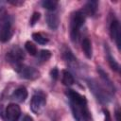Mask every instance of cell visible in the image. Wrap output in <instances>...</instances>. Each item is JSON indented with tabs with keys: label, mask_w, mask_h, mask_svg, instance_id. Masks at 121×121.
<instances>
[{
	"label": "cell",
	"mask_w": 121,
	"mask_h": 121,
	"mask_svg": "<svg viewBox=\"0 0 121 121\" xmlns=\"http://www.w3.org/2000/svg\"><path fill=\"white\" fill-rule=\"evenodd\" d=\"M66 95L69 98L74 118L77 121H91V114L87 106L86 97L72 89L66 91Z\"/></svg>",
	"instance_id": "obj_1"
},
{
	"label": "cell",
	"mask_w": 121,
	"mask_h": 121,
	"mask_svg": "<svg viewBox=\"0 0 121 121\" xmlns=\"http://www.w3.org/2000/svg\"><path fill=\"white\" fill-rule=\"evenodd\" d=\"M13 35V23L12 18L9 11L0 7V42L6 43Z\"/></svg>",
	"instance_id": "obj_2"
},
{
	"label": "cell",
	"mask_w": 121,
	"mask_h": 121,
	"mask_svg": "<svg viewBox=\"0 0 121 121\" xmlns=\"http://www.w3.org/2000/svg\"><path fill=\"white\" fill-rule=\"evenodd\" d=\"M86 20V15L82 11V9L75 11L70 20V37L73 43H78L80 38L81 27L83 26Z\"/></svg>",
	"instance_id": "obj_3"
},
{
	"label": "cell",
	"mask_w": 121,
	"mask_h": 121,
	"mask_svg": "<svg viewBox=\"0 0 121 121\" xmlns=\"http://www.w3.org/2000/svg\"><path fill=\"white\" fill-rule=\"evenodd\" d=\"M87 85L89 86L91 92L95 96V98L101 104H108L111 101V99H112L111 94L107 91V89L102 87L95 79H94V78L87 79Z\"/></svg>",
	"instance_id": "obj_4"
},
{
	"label": "cell",
	"mask_w": 121,
	"mask_h": 121,
	"mask_svg": "<svg viewBox=\"0 0 121 121\" xmlns=\"http://www.w3.org/2000/svg\"><path fill=\"white\" fill-rule=\"evenodd\" d=\"M25 59V54L24 51L17 45L12 46L9 48V50L6 54V60L13 67V69L17 72L21 66L23 65L22 61Z\"/></svg>",
	"instance_id": "obj_5"
},
{
	"label": "cell",
	"mask_w": 121,
	"mask_h": 121,
	"mask_svg": "<svg viewBox=\"0 0 121 121\" xmlns=\"http://www.w3.org/2000/svg\"><path fill=\"white\" fill-rule=\"evenodd\" d=\"M46 96L42 91H36L30 100V109L35 114H41L45 108Z\"/></svg>",
	"instance_id": "obj_6"
},
{
	"label": "cell",
	"mask_w": 121,
	"mask_h": 121,
	"mask_svg": "<svg viewBox=\"0 0 121 121\" xmlns=\"http://www.w3.org/2000/svg\"><path fill=\"white\" fill-rule=\"evenodd\" d=\"M17 73L20 75L21 78H26V79H30V80L36 79L40 77V72L37 69H35L34 67H31V66L24 65V64L17 71Z\"/></svg>",
	"instance_id": "obj_7"
},
{
	"label": "cell",
	"mask_w": 121,
	"mask_h": 121,
	"mask_svg": "<svg viewBox=\"0 0 121 121\" xmlns=\"http://www.w3.org/2000/svg\"><path fill=\"white\" fill-rule=\"evenodd\" d=\"M110 35L114 40L118 49H120V24L115 17L112 18L110 24Z\"/></svg>",
	"instance_id": "obj_8"
},
{
	"label": "cell",
	"mask_w": 121,
	"mask_h": 121,
	"mask_svg": "<svg viewBox=\"0 0 121 121\" xmlns=\"http://www.w3.org/2000/svg\"><path fill=\"white\" fill-rule=\"evenodd\" d=\"M5 114L8 121H17L21 114V109L17 104L10 103L6 107Z\"/></svg>",
	"instance_id": "obj_9"
},
{
	"label": "cell",
	"mask_w": 121,
	"mask_h": 121,
	"mask_svg": "<svg viewBox=\"0 0 121 121\" xmlns=\"http://www.w3.org/2000/svg\"><path fill=\"white\" fill-rule=\"evenodd\" d=\"M97 72H98V75H99L101 80L104 82V84L106 86V89L108 91H110L112 94H114L115 93V86H114L113 82L112 81V79L109 78L108 74L100 67H97Z\"/></svg>",
	"instance_id": "obj_10"
},
{
	"label": "cell",
	"mask_w": 121,
	"mask_h": 121,
	"mask_svg": "<svg viewBox=\"0 0 121 121\" xmlns=\"http://www.w3.org/2000/svg\"><path fill=\"white\" fill-rule=\"evenodd\" d=\"M27 90L24 86H20L17 89H15L11 95V98L17 102H24L27 97Z\"/></svg>",
	"instance_id": "obj_11"
},
{
	"label": "cell",
	"mask_w": 121,
	"mask_h": 121,
	"mask_svg": "<svg viewBox=\"0 0 121 121\" xmlns=\"http://www.w3.org/2000/svg\"><path fill=\"white\" fill-rule=\"evenodd\" d=\"M97 7H98V2H96V1H88L85 4L84 8L82 9V11L86 15V17L87 16H94L96 13Z\"/></svg>",
	"instance_id": "obj_12"
},
{
	"label": "cell",
	"mask_w": 121,
	"mask_h": 121,
	"mask_svg": "<svg viewBox=\"0 0 121 121\" xmlns=\"http://www.w3.org/2000/svg\"><path fill=\"white\" fill-rule=\"evenodd\" d=\"M46 23H47V26H49V28H51L53 30L57 29L59 26V24H60L58 14L54 13V12H48L46 14Z\"/></svg>",
	"instance_id": "obj_13"
},
{
	"label": "cell",
	"mask_w": 121,
	"mask_h": 121,
	"mask_svg": "<svg viewBox=\"0 0 121 121\" xmlns=\"http://www.w3.org/2000/svg\"><path fill=\"white\" fill-rule=\"evenodd\" d=\"M81 48L86 58L91 59L93 56V48H92V43L89 40V38H83L81 42Z\"/></svg>",
	"instance_id": "obj_14"
},
{
	"label": "cell",
	"mask_w": 121,
	"mask_h": 121,
	"mask_svg": "<svg viewBox=\"0 0 121 121\" xmlns=\"http://www.w3.org/2000/svg\"><path fill=\"white\" fill-rule=\"evenodd\" d=\"M105 51H106V56H107V60H108V62H109L110 67L113 71L118 72L119 71V63L115 60V59L111 54V51H110V48H109L108 44H105Z\"/></svg>",
	"instance_id": "obj_15"
},
{
	"label": "cell",
	"mask_w": 121,
	"mask_h": 121,
	"mask_svg": "<svg viewBox=\"0 0 121 121\" xmlns=\"http://www.w3.org/2000/svg\"><path fill=\"white\" fill-rule=\"evenodd\" d=\"M74 81H75L74 77L69 71H67V70H62L61 71V82L64 85L70 86L74 83Z\"/></svg>",
	"instance_id": "obj_16"
},
{
	"label": "cell",
	"mask_w": 121,
	"mask_h": 121,
	"mask_svg": "<svg viewBox=\"0 0 121 121\" xmlns=\"http://www.w3.org/2000/svg\"><path fill=\"white\" fill-rule=\"evenodd\" d=\"M62 56H63L64 60H66L69 64H72V63H76V62H77V59L75 58V56L73 55V53H72L68 48H65V49L63 50Z\"/></svg>",
	"instance_id": "obj_17"
},
{
	"label": "cell",
	"mask_w": 121,
	"mask_h": 121,
	"mask_svg": "<svg viewBox=\"0 0 121 121\" xmlns=\"http://www.w3.org/2000/svg\"><path fill=\"white\" fill-rule=\"evenodd\" d=\"M32 39L36 42V43H38L39 44H46L47 43H48V39L46 38V37H44L42 33H40V32H35V33H33L32 34Z\"/></svg>",
	"instance_id": "obj_18"
},
{
	"label": "cell",
	"mask_w": 121,
	"mask_h": 121,
	"mask_svg": "<svg viewBox=\"0 0 121 121\" xmlns=\"http://www.w3.org/2000/svg\"><path fill=\"white\" fill-rule=\"evenodd\" d=\"M58 4L59 3L57 1H54V0H44V1L42 2L43 8H44V9H46L48 10H51V11H53V10H55L57 9Z\"/></svg>",
	"instance_id": "obj_19"
},
{
	"label": "cell",
	"mask_w": 121,
	"mask_h": 121,
	"mask_svg": "<svg viewBox=\"0 0 121 121\" xmlns=\"http://www.w3.org/2000/svg\"><path fill=\"white\" fill-rule=\"evenodd\" d=\"M25 47H26V50L27 51V53H29L31 56H36V55H37L38 50H37L36 45H35L33 43L27 41V42L26 43V44H25Z\"/></svg>",
	"instance_id": "obj_20"
},
{
	"label": "cell",
	"mask_w": 121,
	"mask_h": 121,
	"mask_svg": "<svg viewBox=\"0 0 121 121\" xmlns=\"http://www.w3.org/2000/svg\"><path fill=\"white\" fill-rule=\"evenodd\" d=\"M51 58V52L47 49H43L41 50L40 54H39V59L41 60V62H44L47 61L49 59Z\"/></svg>",
	"instance_id": "obj_21"
},
{
	"label": "cell",
	"mask_w": 121,
	"mask_h": 121,
	"mask_svg": "<svg viewBox=\"0 0 121 121\" xmlns=\"http://www.w3.org/2000/svg\"><path fill=\"white\" fill-rule=\"evenodd\" d=\"M40 17H41V14H40L39 12H34V13L32 14L31 18H30V26H34V25L39 21Z\"/></svg>",
	"instance_id": "obj_22"
},
{
	"label": "cell",
	"mask_w": 121,
	"mask_h": 121,
	"mask_svg": "<svg viewBox=\"0 0 121 121\" xmlns=\"http://www.w3.org/2000/svg\"><path fill=\"white\" fill-rule=\"evenodd\" d=\"M50 76H51V78L54 79V80H57L58 77H59V70L57 67H54L51 71H50Z\"/></svg>",
	"instance_id": "obj_23"
},
{
	"label": "cell",
	"mask_w": 121,
	"mask_h": 121,
	"mask_svg": "<svg viewBox=\"0 0 121 121\" xmlns=\"http://www.w3.org/2000/svg\"><path fill=\"white\" fill-rule=\"evenodd\" d=\"M8 3L13 5V6H21L24 4V1H19V0H15V1H12V0H9Z\"/></svg>",
	"instance_id": "obj_24"
},
{
	"label": "cell",
	"mask_w": 121,
	"mask_h": 121,
	"mask_svg": "<svg viewBox=\"0 0 121 121\" xmlns=\"http://www.w3.org/2000/svg\"><path fill=\"white\" fill-rule=\"evenodd\" d=\"M103 112H104V116H105V121H111V115H110V112L108 110L106 109H103L102 110Z\"/></svg>",
	"instance_id": "obj_25"
},
{
	"label": "cell",
	"mask_w": 121,
	"mask_h": 121,
	"mask_svg": "<svg viewBox=\"0 0 121 121\" xmlns=\"http://www.w3.org/2000/svg\"><path fill=\"white\" fill-rule=\"evenodd\" d=\"M114 115H115V119H116V121H120V111H119V109H117V110L115 111Z\"/></svg>",
	"instance_id": "obj_26"
},
{
	"label": "cell",
	"mask_w": 121,
	"mask_h": 121,
	"mask_svg": "<svg viewBox=\"0 0 121 121\" xmlns=\"http://www.w3.org/2000/svg\"><path fill=\"white\" fill-rule=\"evenodd\" d=\"M22 121H34L33 118L30 116V115H25L22 119Z\"/></svg>",
	"instance_id": "obj_27"
}]
</instances>
